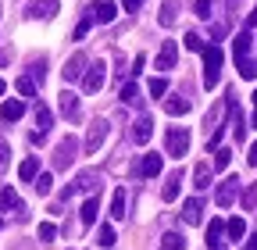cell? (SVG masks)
<instances>
[{
  "mask_svg": "<svg viewBox=\"0 0 257 250\" xmlns=\"http://www.w3.org/2000/svg\"><path fill=\"white\" fill-rule=\"evenodd\" d=\"M200 54H204V86H207V89H214V86H218V79H221V61H225V54H221L214 43H211V47H204Z\"/></svg>",
  "mask_w": 257,
  "mask_h": 250,
  "instance_id": "6da1fadb",
  "label": "cell"
},
{
  "mask_svg": "<svg viewBox=\"0 0 257 250\" xmlns=\"http://www.w3.org/2000/svg\"><path fill=\"white\" fill-rule=\"evenodd\" d=\"M79 158V140L75 136H64L57 143V154H54V168H72Z\"/></svg>",
  "mask_w": 257,
  "mask_h": 250,
  "instance_id": "7a4b0ae2",
  "label": "cell"
},
{
  "mask_svg": "<svg viewBox=\"0 0 257 250\" xmlns=\"http://www.w3.org/2000/svg\"><path fill=\"white\" fill-rule=\"evenodd\" d=\"M104 82H107V68H104V61H96V65H89V68L82 72V89H86V93H100V89H104Z\"/></svg>",
  "mask_w": 257,
  "mask_h": 250,
  "instance_id": "3957f363",
  "label": "cell"
},
{
  "mask_svg": "<svg viewBox=\"0 0 257 250\" xmlns=\"http://www.w3.org/2000/svg\"><path fill=\"white\" fill-rule=\"evenodd\" d=\"M165 147H168V154H172V158H182V154L189 150V133H186V129H168Z\"/></svg>",
  "mask_w": 257,
  "mask_h": 250,
  "instance_id": "277c9868",
  "label": "cell"
},
{
  "mask_svg": "<svg viewBox=\"0 0 257 250\" xmlns=\"http://www.w3.org/2000/svg\"><path fill=\"white\" fill-rule=\"evenodd\" d=\"M161 168H165V158H161V154H143V161L136 165V175L154 179V175H161Z\"/></svg>",
  "mask_w": 257,
  "mask_h": 250,
  "instance_id": "5b68a950",
  "label": "cell"
},
{
  "mask_svg": "<svg viewBox=\"0 0 257 250\" xmlns=\"http://www.w3.org/2000/svg\"><path fill=\"white\" fill-rule=\"evenodd\" d=\"M175 54H179L175 40H165V47H161V54L154 57V68H157V72H168V68H175Z\"/></svg>",
  "mask_w": 257,
  "mask_h": 250,
  "instance_id": "8992f818",
  "label": "cell"
},
{
  "mask_svg": "<svg viewBox=\"0 0 257 250\" xmlns=\"http://www.w3.org/2000/svg\"><path fill=\"white\" fill-rule=\"evenodd\" d=\"M86 65H89V57L79 50V54H72V61L64 65L61 72H64V82H75V79H82V72H86Z\"/></svg>",
  "mask_w": 257,
  "mask_h": 250,
  "instance_id": "52a82bcc",
  "label": "cell"
},
{
  "mask_svg": "<svg viewBox=\"0 0 257 250\" xmlns=\"http://www.w3.org/2000/svg\"><path fill=\"white\" fill-rule=\"evenodd\" d=\"M236 193H239V179H225V182L218 186V193H214V204H218V207H229V204L236 200Z\"/></svg>",
  "mask_w": 257,
  "mask_h": 250,
  "instance_id": "ba28073f",
  "label": "cell"
},
{
  "mask_svg": "<svg viewBox=\"0 0 257 250\" xmlns=\"http://www.w3.org/2000/svg\"><path fill=\"white\" fill-rule=\"evenodd\" d=\"M114 15H118V8L111 4V0H100V4H93V8H89V22H100V25L114 22Z\"/></svg>",
  "mask_w": 257,
  "mask_h": 250,
  "instance_id": "9c48e42d",
  "label": "cell"
},
{
  "mask_svg": "<svg viewBox=\"0 0 257 250\" xmlns=\"http://www.w3.org/2000/svg\"><path fill=\"white\" fill-rule=\"evenodd\" d=\"M104 140H107V121H93V125H89V133H86V150L96 154V147H100Z\"/></svg>",
  "mask_w": 257,
  "mask_h": 250,
  "instance_id": "30bf717a",
  "label": "cell"
},
{
  "mask_svg": "<svg viewBox=\"0 0 257 250\" xmlns=\"http://www.w3.org/2000/svg\"><path fill=\"white\" fill-rule=\"evenodd\" d=\"M72 190H82V193H100V175H96V172H79V179H75Z\"/></svg>",
  "mask_w": 257,
  "mask_h": 250,
  "instance_id": "8fae6325",
  "label": "cell"
},
{
  "mask_svg": "<svg viewBox=\"0 0 257 250\" xmlns=\"http://www.w3.org/2000/svg\"><path fill=\"white\" fill-rule=\"evenodd\" d=\"M57 15V0H32L29 4V18H54Z\"/></svg>",
  "mask_w": 257,
  "mask_h": 250,
  "instance_id": "7c38bea8",
  "label": "cell"
},
{
  "mask_svg": "<svg viewBox=\"0 0 257 250\" xmlns=\"http://www.w3.org/2000/svg\"><path fill=\"white\" fill-rule=\"evenodd\" d=\"M200 214H204V204L197 197H189L182 204V218H186V225H200Z\"/></svg>",
  "mask_w": 257,
  "mask_h": 250,
  "instance_id": "4fadbf2b",
  "label": "cell"
},
{
  "mask_svg": "<svg viewBox=\"0 0 257 250\" xmlns=\"http://www.w3.org/2000/svg\"><path fill=\"white\" fill-rule=\"evenodd\" d=\"M150 136H154V118H147V114H143V118L136 121V129H133V140L143 147V143H150Z\"/></svg>",
  "mask_w": 257,
  "mask_h": 250,
  "instance_id": "5bb4252c",
  "label": "cell"
},
{
  "mask_svg": "<svg viewBox=\"0 0 257 250\" xmlns=\"http://www.w3.org/2000/svg\"><path fill=\"white\" fill-rule=\"evenodd\" d=\"M221 232H225V222L221 218H211V225H207V246L211 250H225L221 246Z\"/></svg>",
  "mask_w": 257,
  "mask_h": 250,
  "instance_id": "9a60e30c",
  "label": "cell"
},
{
  "mask_svg": "<svg viewBox=\"0 0 257 250\" xmlns=\"http://www.w3.org/2000/svg\"><path fill=\"white\" fill-rule=\"evenodd\" d=\"M96 211H100V193H89L86 204H82V225H93L96 222Z\"/></svg>",
  "mask_w": 257,
  "mask_h": 250,
  "instance_id": "2e32d148",
  "label": "cell"
},
{
  "mask_svg": "<svg viewBox=\"0 0 257 250\" xmlns=\"http://www.w3.org/2000/svg\"><path fill=\"white\" fill-rule=\"evenodd\" d=\"M0 211H18V214H25V207H22V200H18V193L11 190H0Z\"/></svg>",
  "mask_w": 257,
  "mask_h": 250,
  "instance_id": "e0dca14e",
  "label": "cell"
},
{
  "mask_svg": "<svg viewBox=\"0 0 257 250\" xmlns=\"http://www.w3.org/2000/svg\"><path fill=\"white\" fill-rule=\"evenodd\" d=\"M121 104H128V107H143V97H140V86L136 82H128V86H121Z\"/></svg>",
  "mask_w": 257,
  "mask_h": 250,
  "instance_id": "ac0fdd59",
  "label": "cell"
},
{
  "mask_svg": "<svg viewBox=\"0 0 257 250\" xmlns=\"http://www.w3.org/2000/svg\"><path fill=\"white\" fill-rule=\"evenodd\" d=\"M36 175H40V158H25V161L18 165V179H22V182H32Z\"/></svg>",
  "mask_w": 257,
  "mask_h": 250,
  "instance_id": "d6986e66",
  "label": "cell"
},
{
  "mask_svg": "<svg viewBox=\"0 0 257 250\" xmlns=\"http://www.w3.org/2000/svg\"><path fill=\"white\" fill-rule=\"evenodd\" d=\"M61 114H64V118H75V114H79V97H75L72 89L61 93Z\"/></svg>",
  "mask_w": 257,
  "mask_h": 250,
  "instance_id": "ffe728a7",
  "label": "cell"
},
{
  "mask_svg": "<svg viewBox=\"0 0 257 250\" xmlns=\"http://www.w3.org/2000/svg\"><path fill=\"white\" fill-rule=\"evenodd\" d=\"M22 114H25L22 100H4V107H0V118H4V121H18Z\"/></svg>",
  "mask_w": 257,
  "mask_h": 250,
  "instance_id": "44dd1931",
  "label": "cell"
},
{
  "mask_svg": "<svg viewBox=\"0 0 257 250\" xmlns=\"http://www.w3.org/2000/svg\"><path fill=\"white\" fill-rule=\"evenodd\" d=\"M193 186H197V190H207L211 186V165L207 161H200L197 168H193Z\"/></svg>",
  "mask_w": 257,
  "mask_h": 250,
  "instance_id": "7402d4cb",
  "label": "cell"
},
{
  "mask_svg": "<svg viewBox=\"0 0 257 250\" xmlns=\"http://www.w3.org/2000/svg\"><path fill=\"white\" fill-rule=\"evenodd\" d=\"M179 182H182V172L168 175V182H165V190H161V200H165V204H172V200L179 197Z\"/></svg>",
  "mask_w": 257,
  "mask_h": 250,
  "instance_id": "603a6c76",
  "label": "cell"
},
{
  "mask_svg": "<svg viewBox=\"0 0 257 250\" xmlns=\"http://www.w3.org/2000/svg\"><path fill=\"white\" fill-rule=\"evenodd\" d=\"M225 232H229V239H243L246 236V222H243V218H229V222H225Z\"/></svg>",
  "mask_w": 257,
  "mask_h": 250,
  "instance_id": "cb8c5ba5",
  "label": "cell"
},
{
  "mask_svg": "<svg viewBox=\"0 0 257 250\" xmlns=\"http://www.w3.org/2000/svg\"><path fill=\"white\" fill-rule=\"evenodd\" d=\"M125 207H128L125 190H114V197H111V218H125Z\"/></svg>",
  "mask_w": 257,
  "mask_h": 250,
  "instance_id": "d4e9b609",
  "label": "cell"
},
{
  "mask_svg": "<svg viewBox=\"0 0 257 250\" xmlns=\"http://www.w3.org/2000/svg\"><path fill=\"white\" fill-rule=\"evenodd\" d=\"M32 190H36L40 197H47V193L54 190V175H50V172H43V175H36V179H32Z\"/></svg>",
  "mask_w": 257,
  "mask_h": 250,
  "instance_id": "484cf974",
  "label": "cell"
},
{
  "mask_svg": "<svg viewBox=\"0 0 257 250\" xmlns=\"http://www.w3.org/2000/svg\"><path fill=\"white\" fill-rule=\"evenodd\" d=\"M165 111L179 118V114H186V111H189V100H182V97H168V100H165Z\"/></svg>",
  "mask_w": 257,
  "mask_h": 250,
  "instance_id": "4316f807",
  "label": "cell"
},
{
  "mask_svg": "<svg viewBox=\"0 0 257 250\" xmlns=\"http://www.w3.org/2000/svg\"><path fill=\"white\" fill-rule=\"evenodd\" d=\"M236 65H239V79H257V61H250V57H236Z\"/></svg>",
  "mask_w": 257,
  "mask_h": 250,
  "instance_id": "83f0119b",
  "label": "cell"
},
{
  "mask_svg": "<svg viewBox=\"0 0 257 250\" xmlns=\"http://www.w3.org/2000/svg\"><path fill=\"white\" fill-rule=\"evenodd\" d=\"M229 161H232V154L225 150V147H214V172H225V168H229Z\"/></svg>",
  "mask_w": 257,
  "mask_h": 250,
  "instance_id": "f1b7e54d",
  "label": "cell"
},
{
  "mask_svg": "<svg viewBox=\"0 0 257 250\" xmlns=\"http://www.w3.org/2000/svg\"><path fill=\"white\" fill-rule=\"evenodd\" d=\"M161 250H186V239L179 232H168L165 239H161Z\"/></svg>",
  "mask_w": 257,
  "mask_h": 250,
  "instance_id": "f546056e",
  "label": "cell"
},
{
  "mask_svg": "<svg viewBox=\"0 0 257 250\" xmlns=\"http://www.w3.org/2000/svg\"><path fill=\"white\" fill-rule=\"evenodd\" d=\"M36 125H40V133L50 129V107L47 104H36Z\"/></svg>",
  "mask_w": 257,
  "mask_h": 250,
  "instance_id": "4dcf8cb0",
  "label": "cell"
},
{
  "mask_svg": "<svg viewBox=\"0 0 257 250\" xmlns=\"http://www.w3.org/2000/svg\"><path fill=\"white\" fill-rule=\"evenodd\" d=\"M232 47H236V57H246V54H250V36L239 33V36L232 40Z\"/></svg>",
  "mask_w": 257,
  "mask_h": 250,
  "instance_id": "1f68e13d",
  "label": "cell"
},
{
  "mask_svg": "<svg viewBox=\"0 0 257 250\" xmlns=\"http://www.w3.org/2000/svg\"><path fill=\"white\" fill-rule=\"evenodd\" d=\"M243 207H246V211H253V207H257V182H250V186H246V193H243Z\"/></svg>",
  "mask_w": 257,
  "mask_h": 250,
  "instance_id": "d6a6232c",
  "label": "cell"
},
{
  "mask_svg": "<svg viewBox=\"0 0 257 250\" xmlns=\"http://www.w3.org/2000/svg\"><path fill=\"white\" fill-rule=\"evenodd\" d=\"M168 93V79H150V97H165Z\"/></svg>",
  "mask_w": 257,
  "mask_h": 250,
  "instance_id": "836d02e7",
  "label": "cell"
},
{
  "mask_svg": "<svg viewBox=\"0 0 257 250\" xmlns=\"http://www.w3.org/2000/svg\"><path fill=\"white\" fill-rule=\"evenodd\" d=\"M15 89L22 93V97H36V86H32V79H18V82H15Z\"/></svg>",
  "mask_w": 257,
  "mask_h": 250,
  "instance_id": "e575fe53",
  "label": "cell"
},
{
  "mask_svg": "<svg viewBox=\"0 0 257 250\" xmlns=\"http://www.w3.org/2000/svg\"><path fill=\"white\" fill-rule=\"evenodd\" d=\"M114 239H118L114 229L111 225H100V246H114Z\"/></svg>",
  "mask_w": 257,
  "mask_h": 250,
  "instance_id": "d590c367",
  "label": "cell"
},
{
  "mask_svg": "<svg viewBox=\"0 0 257 250\" xmlns=\"http://www.w3.org/2000/svg\"><path fill=\"white\" fill-rule=\"evenodd\" d=\"M54 236H57V229H54V222H43V225H40V239H43V243H50Z\"/></svg>",
  "mask_w": 257,
  "mask_h": 250,
  "instance_id": "8d00e7d4",
  "label": "cell"
},
{
  "mask_svg": "<svg viewBox=\"0 0 257 250\" xmlns=\"http://www.w3.org/2000/svg\"><path fill=\"white\" fill-rule=\"evenodd\" d=\"M186 50H204V40L197 33H186Z\"/></svg>",
  "mask_w": 257,
  "mask_h": 250,
  "instance_id": "74e56055",
  "label": "cell"
},
{
  "mask_svg": "<svg viewBox=\"0 0 257 250\" xmlns=\"http://www.w3.org/2000/svg\"><path fill=\"white\" fill-rule=\"evenodd\" d=\"M8 161H11V147H8L4 140H0V172L8 168Z\"/></svg>",
  "mask_w": 257,
  "mask_h": 250,
  "instance_id": "f35d334b",
  "label": "cell"
},
{
  "mask_svg": "<svg viewBox=\"0 0 257 250\" xmlns=\"http://www.w3.org/2000/svg\"><path fill=\"white\" fill-rule=\"evenodd\" d=\"M89 25H93V22H89V15H86V18H82V22L75 25V40H86V33H89Z\"/></svg>",
  "mask_w": 257,
  "mask_h": 250,
  "instance_id": "ab89813d",
  "label": "cell"
},
{
  "mask_svg": "<svg viewBox=\"0 0 257 250\" xmlns=\"http://www.w3.org/2000/svg\"><path fill=\"white\" fill-rule=\"evenodd\" d=\"M197 15L200 18H211V0H197Z\"/></svg>",
  "mask_w": 257,
  "mask_h": 250,
  "instance_id": "60d3db41",
  "label": "cell"
},
{
  "mask_svg": "<svg viewBox=\"0 0 257 250\" xmlns=\"http://www.w3.org/2000/svg\"><path fill=\"white\" fill-rule=\"evenodd\" d=\"M143 65H147V57H143V54H140V57H136V61H133V75H140V72H143Z\"/></svg>",
  "mask_w": 257,
  "mask_h": 250,
  "instance_id": "b9f144b4",
  "label": "cell"
},
{
  "mask_svg": "<svg viewBox=\"0 0 257 250\" xmlns=\"http://www.w3.org/2000/svg\"><path fill=\"white\" fill-rule=\"evenodd\" d=\"M246 161H250V165H257V143H250V154H246Z\"/></svg>",
  "mask_w": 257,
  "mask_h": 250,
  "instance_id": "7bdbcfd3",
  "label": "cell"
},
{
  "mask_svg": "<svg viewBox=\"0 0 257 250\" xmlns=\"http://www.w3.org/2000/svg\"><path fill=\"white\" fill-rule=\"evenodd\" d=\"M121 4H125V11H136V8L143 4V0H121Z\"/></svg>",
  "mask_w": 257,
  "mask_h": 250,
  "instance_id": "ee69618b",
  "label": "cell"
},
{
  "mask_svg": "<svg viewBox=\"0 0 257 250\" xmlns=\"http://www.w3.org/2000/svg\"><path fill=\"white\" fill-rule=\"evenodd\" d=\"M253 129H257V89H253Z\"/></svg>",
  "mask_w": 257,
  "mask_h": 250,
  "instance_id": "f6af8a7d",
  "label": "cell"
},
{
  "mask_svg": "<svg viewBox=\"0 0 257 250\" xmlns=\"http://www.w3.org/2000/svg\"><path fill=\"white\" fill-rule=\"evenodd\" d=\"M246 250H257V236H253V239H250V243H246Z\"/></svg>",
  "mask_w": 257,
  "mask_h": 250,
  "instance_id": "bcb514c9",
  "label": "cell"
},
{
  "mask_svg": "<svg viewBox=\"0 0 257 250\" xmlns=\"http://www.w3.org/2000/svg\"><path fill=\"white\" fill-rule=\"evenodd\" d=\"M4 89H8V82H4V79H0V93H4Z\"/></svg>",
  "mask_w": 257,
  "mask_h": 250,
  "instance_id": "7dc6e473",
  "label": "cell"
},
{
  "mask_svg": "<svg viewBox=\"0 0 257 250\" xmlns=\"http://www.w3.org/2000/svg\"><path fill=\"white\" fill-rule=\"evenodd\" d=\"M0 225H4V218H0Z\"/></svg>",
  "mask_w": 257,
  "mask_h": 250,
  "instance_id": "c3c4849f",
  "label": "cell"
}]
</instances>
